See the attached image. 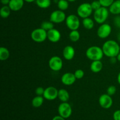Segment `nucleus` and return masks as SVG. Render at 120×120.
Here are the masks:
<instances>
[{
	"label": "nucleus",
	"instance_id": "nucleus-1",
	"mask_svg": "<svg viewBox=\"0 0 120 120\" xmlns=\"http://www.w3.org/2000/svg\"><path fill=\"white\" fill-rule=\"evenodd\" d=\"M104 56L111 58L117 57L120 52V46L117 41L114 40H108L105 42L102 46Z\"/></svg>",
	"mask_w": 120,
	"mask_h": 120
},
{
	"label": "nucleus",
	"instance_id": "nucleus-2",
	"mask_svg": "<svg viewBox=\"0 0 120 120\" xmlns=\"http://www.w3.org/2000/svg\"><path fill=\"white\" fill-rule=\"evenodd\" d=\"M86 57L91 61L101 60L104 56L102 48L97 46H92L88 48L86 52Z\"/></svg>",
	"mask_w": 120,
	"mask_h": 120
},
{
	"label": "nucleus",
	"instance_id": "nucleus-3",
	"mask_svg": "<svg viewBox=\"0 0 120 120\" xmlns=\"http://www.w3.org/2000/svg\"><path fill=\"white\" fill-rule=\"evenodd\" d=\"M109 9L105 7H101L99 9L94 11V19L95 22L98 24L105 23L109 16Z\"/></svg>",
	"mask_w": 120,
	"mask_h": 120
},
{
	"label": "nucleus",
	"instance_id": "nucleus-4",
	"mask_svg": "<svg viewBox=\"0 0 120 120\" xmlns=\"http://www.w3.org/2000/svg\"><path fill=\"white\" fill-rule=\"evenodd\" d=\"M93 12L91 4L88 2H84L82 4L78 7L77 9V14L79 17L82 19L90 17Z\"/></svg>",
	"mask_w": 120,
	"mask_h": 120
},
{
	"label": "nucleus",
	"instance_id": "nucleus-5",
	"mask_svg": "<svg viewBox=\"0 0 120 120\" xmlns=\"http://www.w3.org/2000/svg\"><path fill=\"white\" fill-rule=\"evenodd\" d=\"M30 38L33 41L36 43H42L48 39L47 31L42 28H36L32 31Z\"/></svg>",
	"mask_w": 120,
	"mask_h": 120
},
{
	"label": "nucleus",
	"instance_id": "nucleus-6",
	"mask_svg": "<svg viewBox=\"0 0 120 120\" xmlns=\"http://www.w3.org/2000/svg\"><path fill=\"white\" fill-rule=\"evenodd\" d=\"M65 22L68 29L70 30H78L80 26V22L79 16L74 14L68 15L66 19Z\"/></svg>",
	"mask_w": 120,
	"mask_h": 120
},
{
	"label": "nucleus",
	"instance_id": "nucleus-7",
	"mask_svg": "<svg viewBox=\"0 0 120 120\" xmlns=\"http://www.w3.org/2000/svg\"><path fill=\"white\" fill-rule=\"evenodd\" d=\"M59 115L65 119L69 118L72 114V109L68 102H62L58 107Z\"/></svg>",
	"mask_w": 120,
	"mask_h": 120
},
{
	"label": "nucleus",
	"instance_id": "nucleus-8",
	"mask_svg": "<svg viewBox=\"0 0 120 120\" xmlns=\"http://www.w3.org/2000/svg\"><path fill=\"white\" fill-rule=\"evenodd\" d=\"M66 15L64 11L60 9L53 11L50 15V21L53 23H61L65 21L66 19Z\"/></svg>",
	"mask_w": 120,
	"mask_h": 120
},
{
	"label": "nucleus",
	"instance_id": "nucleus-9",
	"mask_svg": "<svg viewBox=\"0 0 120 120\" xmlns=\"http://www.w3.org/2000/svg\"><path fill=\"white\" fill-rule=\"evenodd\" d=\"M112 31L111 25L107 23H104L100 25L97 29V35L101 39H106L109 37Z\"/></svg>",
	"mask_w": 120,
	"mask_h": 120
},
{
	"label": "nucleus",
	"instance_id": "nucleus-10",
	"mask_svg": "<svg viewBox=\"0 0 120 120\" xmlns=\"http://www.w3.org/2000/svg\"><path fill=\"white\" fill-rule=\"evenodd\" d=\"M63 62L62 59L57 56H54L50 57L49 60V68L54 71H59L62 69Z\"/></svg>",
	"mask_w": 120,
	"mask_h": 120
},
{
	"label": "nucleus",
	"instance_id": "nucleus-11",
	"mask_svg": "<svg viewBox=\"0 0 120 120\" xmlns=\"http://www.w3.org/2000/svg\"><path fill=\"white\" fill-rule=\"evenodd\" d=\"M98 103L101 107L104 109H109L112 107L113 100L111 96L108 94H103L98 98Z\"/></svg>",
	"mask_w": 120,
	"mask_h": 120
},
{
	"label": "nucleus",
	"instance_id": "nucleus-12",
	"mask_svg": "<svg viewBox=\"0 0 120 120\" xmlns=\"http://www.w3.org/2000/svg\"><path fill=\"white\" fill-rule=\"evenodd\" d=\"M58 91L56 87L53 86H49L45 89V92L43 94V97L45 99L49 101H52L57 98Z\"/></svg>",
	"mask_w": 120,
	"mask_h": 120
},
{
	"label": "nucleus",
	"instance_id": "nucleus-13",
	"mask_svg": "<svg viewBox=\"0 0 120 120\" xmlns=\"http://www.w3.org/2000/svg\"><path fill=\"white\" fill-rule=\"evenodd\" d=\"M77 79L75 76V74L71 72H67L63 74L61 77V82L64 85L69 86L75 83Z\"/></svg>",
	"mask_w": 120,
	"mask_h": 120
},
{
	"label": "nucleus",
	"instance_id": "nucleus-14",
	"mask_svg": "<svg viewBox=\"0 0 120 120\" xmlns=\"http://www.w3.org/2000/svg\"><path fill=\"white\" fill-rule=\"evenodd\" d=\"M47 36H48V39L50 42L52 43H56L60 40L62 35L59 30L53 28L47 32Z\"/></svg>",
	"mask_w": 120,
	"mask_h": 120
},
{
	"label": "nucleus",
	"instance_id": "nucleus-15",
	"mask_svg": "<svg viewBox=\"0 0 120 120\" xmlns=\"http://www.w3.org/2000/svg\"><path fill=\"white\" fill-rule=\"evenodd\" d=\"M76 54L75 49L71 46L68 45L64 48L63 50V57L67 60H71L74 58Z\"/></svg>",
	"mask_w": 120,
	"mask_h": 120
},
{
	"label": "nucleus",
	"instance_id": "nucleus-16",
	"mask_svg": "<svg viewBox=\"0 0 120 120\" xmlns=\"http://www.w3.org/2000/svg\"><path fill=\"white\" fill-rule=\"evenodd\" d=\"M24 0H10L8 6L12 11H18L23 8Z\"/></svg>",
	"mask_w": 120,
	"mask_h": 120
},
{
	"label": "nucleus",
	"instance_id": "nucleus-17",
	"mask_svg": "<svg viewBox=\"0 0 120 120\" xmlns=\"http://www.w3.org/2000/svg\"><path fill=\"white\" fill-rule=\"evenodd\" d=\"M103 68V64L101 60L92 61L90 64V70L92 72L97 73L102 70Z\"/></svg>",
	"mask_w": 120,
	"mask_h": 120
},
{
	"label": "nucleus",
	"instance_id": "nucleus-18",
	"mask_svg": "<svg viewBox=\"0 0 120 120\" xmlns=\"http://www.w3.org/2000/svg\"><path fill=\"white\" fill-rule=\"evenodd\" d=\"M109 11L112 15H120V0L114 1L111 6L109 7Z\"/></svg>",
	"mask_w": 120,
	"mask_h": 120
},
{
	"label": "nucleus",
	"instance_id": "nucleus-19",
	"mask_svg": "<svg viewBox=\"0 0 120 120\" xmlns=\"http://www.w3.org/2000/svg\"><path fill=\"white\" fill-rule=\"evenodd\" d=\"M57 98L62 102H68L70 98V94L68 90L64 89L59 90Z\"/></svg>",
	"mask_w": 120,
	"mask_h": 120
},
{
	"label": "nucleus",
	"instance_id": "nucleus-20",
	"mask_svg": "<svg viewBox=\"0 0 120 120\" xmlns=\"http://www.w3.org/2000/svg\"><path fill=\"white\" fill-rule=\"evenodd\" d=\"M43 96H36L32 100V105L35 108H39L42 105L44 102Z\"/></svg>",
	"mask_w": 120,
	"mask_h": 120
},
{
	"label": "nucleus",
	"instance_id": "nucleus-21",
	"mask_svg": "<svg viewBox=\"0 0 120 120\" xmlns=\"http://www.w3.org/2000/svg\"><path fill=\"white\" fill-rule=\"evenodd\" d=\"M82 24L83 27L87 30L92 29L94 26V22L92 19L89 17L83 19Z\"/></svg>",
	"mask_w": 120,
	"mask_h": 120
},
{
	"label": "nucleus",
	"instance_id": "nucleus-22",
	"mask_svg": "<svg viewBox=\"0 0 120 120\" xmlns=\"http://www.w3.org/2000/svg\"><path fill=\"white\" fill-rule=\"evenodd\" d=\"M10 56V52L9 50L5 47L0 48V60L1 61H5Z\"/></svg>",
	"mask_w": 120,
	"mask_h": 120
},
{
	"label": "nucleus",
	"instance_id": "nucleus-23",
	"mask_svg": "<svg viewBox=\"0 0 120 120\" xmlns=\"http://www.w3.org/2000/svg\"><path fill=\"white\" fill-rule=\"evenodd\" d=\"M11 9L8 5H4L0 9V15L2 18H7L11 15Z\"/></svg>",
	"mask_w": 120,
	"mask_h": 120
},
{
	"label": "nucleus",
	"instance_id": "nucleus-24",
	"mask_svg": "<svg viewBox=\"0 0 120 120\" xmlns=\"http://www.w3.org/2000/svg\"><path fill=\"white\" fill-rule=\"evenodd\" d=\"M36 4L42 9L48 8L51 5V0H36Z\"/></svg>",
	"mask_w": 120,
	"mask_h": 120
},
{
	"label": "nucleus",
	"instance_id": "nucleus-25",
	"mask_svg": "<svg viewBox=\"0 0 120 120\" xmlns=\"http://www.w3.org/2000/svg\"><path fill=\"white\" fill-rule=\"evenodd\" d=\"M69 38L70 41L73 42H76L79 41L80 38V34L78 30H71L69 33Z\"/></svg>",
	"mask_w": 120,
	"mask_h": 120
},
{
	"label": "nucleus",
	"instance_id": "nucleus-26",
	"mask_svg": "<svg viewBox=\"0 0 120 120\" xmlns=\"http://www.w3.org/2000/svg\"><path fill=\"white\" fill-rule=\"evenodd\" d=\"M69 7V1L68 0H58L57 1V7L61 11L67 10Z\"/></svg>",
	"mask_w": 120,
	"mask_h": 120
},
{
	"label": "nucleus",
	"instance_id": "nucleus-27",
	"mask_svg": "<svg viewBox=\"0 0 120 120\" xmlns=\"http://www.w3.org/2000/svg\"><path fill=\"white\" fill-rule=\"evenodd\" d=\"M41 28L48 32L50 29L54 28V23L52 22H51L50 20L49 21H45L41 23Z\"/></svg>",
	"mask_w": 120,
	"mask_h": 120
},
{
	"label": "nucleus",
	"instance_id": "nucleus-28",
	"mask_svg": "<svg viewBox=\"0 0 120 120\" xmlns=\"http://www.w3.org/2000/svg\"><path fill=\"white\" fill-rule=\"evenodd\" d=\"M99 1L100 2L101 7L108 8L112 5L114 0H99Z\"/></svg>",
	"mask_w": 120,
	"mask_h": 120
},
{
	"label": "nucleus",
	"instance_id": "nucleus-29",
	"mask_svg": "<svg viewBox=\"0 0 120 120\" xmlns=\"http://www.w3.org/2000/svg\"><path fill=\"white\" fill-rule=\"evenodd\" d=\"M116 92H117V87L114 85L110 86L107 89V94L111 96L114 95Z\"/></svg>",
	"mask_w": 120,
	"mask_h": 120
},
{
	"label": "nucleus",
	"instance_id": "nucleus-30",
	"mask_svg": "<svg viewBox=\"0 0 120 120\" xmlns=\"http://www.w3.org/2000/svg\"><path fill=\"white\" fill-rule=\"evenodd\" d=\"M75 76L77 79H82L84 76V71L82 69H77L74 73Z\"/></svg>",
	"mask_w": 120,
	"mask_h": 120
},
{
	"label": "nucleus",
	"instance_id": "nucleus-31",
	"mask_svg": "<svg viewBox=\"0 0 120 120\" xmlns=\"http://www.w3.org/2000/svg\"><path fill=\"white\" fill-rule=\"evenodd\" d=\"M91 7H92L93 11H96L97 9H99L100 7H101V4L99 0H95V1H93L91 3Z\"/></svg>",
	"mask_w": 120,
	"mask_h": 120
},
{
	"label": "nucleus",
	"instance_id": "nucleus-32",
	"mask_svg": "<svg viewBox=\"0 0 120 120\" xmlns=\"http://www.w3.org/2000/svg\"><path fill=\"white\" fill-rule=\"evenodd\" d=\"M45 92V89L42 87H38L35 90V94L36 96H43Z\"/></svg>",
	"mask_w": 120,
	"mask_h": 120
},
{
	"label": "nucleus",
	"instance_id": "nucleus-33",
	"mask_svg": "<svg viewBox=\"0 0 120 120\" xmlns=\"http://www.w3.org/2000/svg\"><path fill=\"white\" fill-rule=\"evenodd\" d=\"M114 24L117 28L120 29V15H117L114 19Z\"/></svg>",
	"mask_w": 120,
	"mask_h": 120
},
{
	"label": "nucleus",
	"instance_id": "nucleus-34",
	"mask_svg": "<svg viewBox=\"0 0 120 120\" xmlns=\"http://www.w3.org/2000/svg\"><path fill=\"white\" fill-rule=\"evenodd\" d=\"M112 117H113L114 120H120V110H116V111H114Z\"/></svg>",
	"mask_w": 120,
	"mask_h": 120
},
{
	"label": "nucleus",
	"instance_id": "nucleus-35",
	"mask_svg": "<svg viewBox=\"0 0 120 120\" xmlns=\"http://www.w3.org/2000/svg\"><path fill=\"white\" fill-rule=\"evenodd\" d=\"M52 120H66V119L64 118H63V117H62V116L59 115V116H55Z\"/></svg>",
	"mask_w": 120,
	"mask_h": 120
},
{
	"label": "nucleus",
	"instance_id": "nucleus-36",
	"mask_svg": "<svg viewBox=\"0 0 120 120\" xmlns=\"http://www.w3.org/2000/svg\"><path fill=\"white\" fill-rule=\"evenodd\" d=\"M10 0H1V2L3 5H8Z\"/></svg>",
	"mask_w": 120,
	"mask_h": 120
},
{
	"label": "nucleus",
	"instance_id": "nucleus-37",
	"mask_svg": "<svg viewBox=\"0 0 120 120\" xmlns=\"http://www.w3.org/2000/svg\"><path fill=\"white\" fill-rule=\"evenodd\" d=\"M117 57H111L110 58V63H112V64H114L117 62Z\"/></svg>",
	"mask_w": 120,
	"mask_h": 120
},
{
	"label": "nucleus",
	"instance_id": "nucleus-38",
	"mask_svg": "<svg viewBox=\"0 0 120 120\" xmlns=\"http://www.w3.org/2000/svg\"><path fill=\"white\" fill-rule=\"evenodd\" d=\"M117 82H118V84L120 85V72L118 73V76H117Z\"/></svg>",
	"mask_w": 120,
	"mask_h": 120
},
{
	"label": "nucleus",
	"instance_id": "nucleus-39",
	"mask_svg": "<svg viewBox=\"0 0 120 120\" xmlns=\"http://www.w3.org/2000/svg\"><path fill=\"white\" fill-rule=\"evenodd\" d=\"M25 2H28V3H32V2H35L36 1V0H24Z\"/></svg>",
	"mask_w": 120,
	"mask_h": 120
},
{
	"label": "nucleus",
	"instance_id": "nucleus-40",
	"mask_svg": "<svg viewBox=\"0 0 120 120\" xmlns=\"http://www.w3.org/2000/svg\"><path fill=\"white\" fill-rule=\"evenodd\" d=\"M117 40L118 41V42H120V32L117 34Z\"/></svg>",
	"mask_w": 120,
	"mask_h": 120
},
{
	"label": "nucleus",
	"instance_id": "nucleus-41",
	"mask_svg": "<svg viewBox=\"0 0 120 120\" xmlns=\"http://www.w3.org/2000/svg\"><path fill=\"white\" fill-rule=\"evenodd\" d=\"M117 60H118V62H120V52L119 53V54H118V55H117Z\"/></svg>",
	"mask_w": 120,
	"mask_h": 120
},
{
	"label": "nucleus",
	"instance_id": "nucleus-42",
	"mask_svg": "<svg viewBox=\"0 0 120 120\" xmlns=\"http://www.w3.org/2000/svg\"><path fill=\"white\" fill-rule=\"evenodd\" d=\"M68 1H69V2H75V1H76V0H68Z\"/></svg>",
	"mask_w": 120,
	"mask_h": 120
},
{
	"label": "nucleus",
	"instance_id": "nucleus-43",
	"mask_svg": "<svg viewBox=\"0 0 120 120\" xmlns=\"http://www.w3.org/2000/svg\"><path fill=\"white\" fill-rule=\"evenodd\" d=\"M57 1H58V0H57Z\"/></svg>",
	"mask_w": 120,
	"mask_h": 120
}]
</instances>
